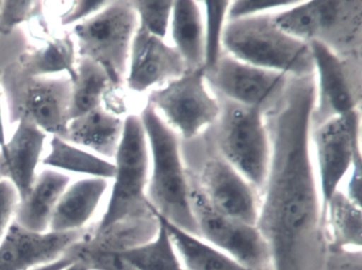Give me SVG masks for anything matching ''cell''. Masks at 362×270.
<instances>
[{
  "label": "cell",
  "mask_w": 362,
  "mask_h": 270,
  "mask_svg": "<svg viewBox=\"0 0 362 270\" xmlns=\"http://www.w3.org/2000/svg\"><path fill=\"white\" fill-rule=\"evenodd\" d=\"M315 75L289 77L264 109L271 142L256 227L271 270H329L321 194L311 152Z\"/></svg>",
  "instance_id": "cell-1"
},
{
  "label": "cell",
  "mask_w": 362,
  "mask_h": 270,
  "mask_svg": "<svg viewBox=\"0 0 362 270\" xmlns=\"http://www.w3.org/2000/svg\"><path fill=\"white\" fill-rule=\"evenodd\" d=\"M115 175L107 209L93 229L95 246L122 252L151 240L160 219L147 200L149 151L139 115L124 118V132L115 157Z\"/></svg>",
  "instance_id": "cell-2"
},
{
  "label": "cell",
  "mask_w": 362,
  "mask_h": 270,
  "mask_svg": "<svg viewBox=\"0 0 362 270\" xmlns=\"http://www.w3.org/2000/svg\"><path fill=\"white\" fill-rule=\"evenodd\" d=\"M139 116L149 151L148 202L158 216L199 236L181 139L150 105L145 104Z\"/></svg>",
  "instance_id": "cell-3"
},
{
  "label": "cell",
  "mask_w": 362,
  "mask_h": 270,
  "mask_svg": "<svg viewBox=\"0 0 362 270\" xmlns=\"http://www.w3.org/2000/svg\"><path fill=\"white\" fill-rule=\"evenodd\" d=\"M222 45L237 60L287 77L315 73L309 44L281 30L274 14L228 20Z\"/></svg>",
  "instance_id": "cell-4"
},
{
  "label": "cell",
  "mask_w": 362,
  "mask_h": 270,
  "mask_svg": "<svg viewBox=\"0 0 362 270\" xmlns=\"http://www.w3.org/2000/svg\"><path fill=\"white\" fill-rule=\"evenodd\" d=\"M188 179L216 211L255 225L260 193L214 147L209 135L181 141Z\"/></svg>",
  "instance_id": "cell-5"
},
{
  "label": "cell",
  "mask_w": 362,
  "mask_h": 270,
  "mask_svg": "<svg viewBox=\"0 0 362 270\" xmlns=\"http://www.w3.org/2000/svg\"><path fill=\"white\" fill-rule=\"evenodd\" d=\"M277 26L305 43L321 44L341 58L361 61L362 1H307L274 14Z\"/></svg>",
  "instance_id": "cell-6"
},
{
  "label": "cell",
  "mask_w": 362,
  "mask_h": 270,
  "mask_svg": "<svg viewBox=\"0 0 362 270\" xmlns=\"http://www.w3.org/2000/svg\"><path fill=\"white\" fill-rule=\"evenodd\" d=\"M219 101V117L207 135L218 153L260 193L271 158L264 109L243 106L224 99Z\"/></svg>",
  "instance_id": "cell-7"
},
{
  "label": "cell",
  "mask_w": 362,
  "mask_h": 270,
  "mask_svg": "<svg viewBox=\"0 0 362 270\" xmlns=\"http://www.w3.org/2000/svg\"><path fill=\"white\" fill-rule=\"evenodd\" d=\"M137 28L139 20L132 1H110L105 9L74 28L77 56L100 65L112 85L122 87Z\"/></svg>",
  "instance_id": "cell-8"
},
{
  "label": "cell",
  "mask_w": 362,
  "mask_h": 270,
  "mask_svg": "<svg viewBox=\"0 0 362 270\" xmlns=\"http://www.w3.org/2000/svg\"><path fill=\"white\" fill-rule=\"evenodd\" d=\"M150 105L181 141L198 138L219 117L220 101L205 79L204 68L190 69L185 75L147 94Z\"/></svg>",
  "instance_id": "cell-9"
},
{
  "label": "cell",
  "mask_w": 362,
  "mask_h": 270,
  "mask_svg": "<svg viewBox=\"0 0 362 270\" xmlns=\"http://www.w3.org/2000/svg\"><path fill=\"white\" fill-rule=\"evenodd\" d=\"M10 123L29 119L43 132L62 139L69 122L71 79L21 78L6 67L0 75Z\"/></svg>",
  "instance_id": "cell-10"
},
{
  "label": "cell",
  "mask_w": 362,
  "mask_h": 270,
  "mask_svg": "<svg viewBox=\"0 0 362 270\" xmlns=\"http://www.w3.org/2000/svg\"><path fill=\"white\" fill-rule=\"evenodd\" d=\"M361 111L311 128V152L322 208L340 189L354 161L361 157Z\"/></svg>",
  "instance_id": "cell-11"
},
{
  "label": "cell",
  "mask_w": 362,
  "mask_h": 270,
  "mask_svg": "<svg viewBox=\"0 0 362 270\" xmlns=\"http://www.w3.org/2000/svg\"><path fill=\"white\" fill-rule=\"evenodd\" d=\"M315 67V103L311 128L361 109V61L347 60L311 42Z\"/></svg>",
  "instance_id": "cell-12"
},
{
  "label": "cell",
  "mask_w": 362,
  "mask_h": 270,
  "mask_svg": "<svg viewBox=\"0 0 362 270\" xmlns=\"http://www.w3.org/2000/svg\"><path fill=\"white\" fill-rule=\"evenodd\" d=\"M188 181L199 238L247 267L271 270L268 246L257 227L218 212Z\"/></svg>",
  "instance_id": "cell-13"
},
{
  "label": "cell",
  "mask_w": 362,
  "mask_h": 270,
  "mask_svg": "<svg viewBox=\"0 0 362 270\" xmlns=\"http://www.w3.org/2000/svg\"><path fill=\"white\" fill-rule=\"evenodd\" d=\"M204 71L207 85L217 98L262 109L281 92L289 78L247 64L226 54L213 68Z\"/></svg>",
  "instance_id": "cell-14"
},
{
  "label": "cell",
  "mask_w": 362,
  "mask_h": 270,
  "mask_svg": "<svg viewBox=\"0 0 362 270\" xmlns=\"http://www.w3.org/2000/svg\"><path fill=\"white\" fill-rule=\"evenodd\" d=\"M187 64L167 39L150 35L139 26L129 56L126 84L134 94H150L185 75Z\"/></svg>",
  "instance_id": "cell-15"
},
{
  "label": "cell",
  "mask_w": 362,
  "mask_h": 270,
  "mask_svg": "<svg viewBox=\"0 0 362 270\" xmlns=\"http://www.w3.org/2000/svg\"><path fill=\"white\" fill-rule=\"evenodd\" d=\"M92 229L71 232L29 231L12 221L0 240V270H31L62 257Z\"/></svg>",
  "instance_id": "cell-16"
},
{
  "label": "cell",
  "mask_w": 362,
  "mask_h": 270,
  "mask_svg": "<svg viewBox=\"0 0 362 270\" xmlns=\"http://www.w3.org/2000/svg\"><path fill=\"white\" fill-rule=\"evenodd\" d=\"M45 139L46 133L37 124L22 119L10 140L0 147V180L10 181L20 200L26 197L37 178L35 171Z\"/></svg>",
  "instance_id": "cell-17"
},
{
  "label": "cell",
  "mask_w": 362,
  "mask_h": 270,
  "mask_svg": "<svg viewBox=\"0 0 362 270\" xmlns=\"http://www.w3.org/2000/svg\"><path fill=\"white\" fill-rule=\"evenodd\" d=\"M71 183V177L54 170L37 175L30 192L18 202L13 221L29 231H49L57 204Z\"/></svg>",
  "instance_id": "cell-18"
},
{
  "label": "cell",
  "mask_w": 362,
  "mask_h": 270,
  "mask_svg": "<svg viewBox=\"0 0 362 270\" xmlns=\"http://www.w3.org/2000/svg\"><path fill=\"white\" fill-rule=\"evenodd\" d=\"M107 187V179L99 177L81 179L69 185L54 209L49 231L71 232L86 228Z\"/></svg>",
  "instance_id": "cell-19"
},
{
  "label": "cell",
  "mask_w": 362,
  "mask_h": 270,
  "mask_svg": "<svg viewBox=\"0 0 362 270\" xmlns=\"http://www.w3.org/2000/svg\"><path fill=\"white\" fill-rule=\"evenodd\" d=\"M168 42L188 68H204V16L201 1H173Z\"/></svg>",
  "instance_id": "cell-20"
},
{
  "label": "cell",
  "mask_w": 362,
  "mask_h": 270,
  "mask_svg": "<svg viewBox=\"0 0 362 270\" xmlns=\"http://www.w3.org/2000/svg\"><path fill=\"white\" fill-rule=\"evenodd\" d=\"M124 119L103 105L69 122L63 140L82 145L105 158H114L124 132Z\"/></svg>",
  "instance_id": "cell-21"
},
{
  "label": "cell",
  "mask_w": 362,
  "mask_h": 270,
  "mask_svg": "<svg viewBox=\"0 0 362 270\" xmlns=\"http://www.w3.org/2000/svg\"><path fill=\"white\" fill-rule=\"evenodd\" d=\"M75 42L69 35L46 42L44 47L22 54L7 68L21 78H44L66 73L73 80L77 63Z\"/></svg>",
  "instance_id": "cell-22"
},
{
  "label": "cell",
  "mask_w": 362,
  "mask_h": 270,
  "mask_svg": "<svg viewBox=\"0 0 362 270\" xmlns=\"http://www.w3.org/2000/svg\"><path fill=\"white\" fill-rule=\"evenodd\" d=\"M324 231L329 252L362 250V207L337 190L324 209Z\"/></svg>",
  "instance_id": "cell-23"
},
{
  "label": "cell",
  "mask_w": 362,
  "mask_h": 270,
  "mask_svg": "<svg viewBox=\"0 0 362 270\" xmlns=\"http://www.w3.org/2000/svg\"><path fill=\"white\" fill-rule=\"evenodd\" d=\"M158 215V214H156ZM160 217V216H158ZM162 219L185 270H255L211 246L199 236L188 233Z\"/></svg>",
  "instance_id": "cell-24"
},
{
  "label": "cell",
  "mask_w": 362,
  "mask_h": 270,
  "mask_svg": "<svg viewBox=\"0 0 362 270\" xmlns=\"http://www.w3.org/2000/svg\"><path fill=\"white\" fill-rule=\"evenodd\" d=\"M71 103L69 121L86 115L103 105V97L112 85L105 69L94 61L78 58L76 75L71 80Z\"/></svg>",
  "instance_id": "cell-25"
},
{
  "label": "cell",
  "mask_w": 362,
  "mask_h": 270,
  "mask_svg": "<svg viewBox=\"0 0 362 270\" xmlns=\"http://www.w3.org/2000/svg\"><path fill=\"white\" fill-rule=\"evenodd\" d=\"M43 164L69 172L82 173L99 178L113 179L115 164L94 154L82 151L59 137L54 136L50 152L43 159Z\"/></svg>",
  "instance_id": "cell-26"
},
{
  "label": "cell",
  "mask_w": 362,
  "mask_h": 270,
  "mask_svg": "<svg viewBox=\"0 0 362 270\" xmlns=\"http://www.w3.org/2000/svg\"><path fill=\"white\" fill-rule=\"evenodd\" d=\"M158 219L160 229L151 240L122 251L120 255L135 270H185L168 230Z\"/></svg>",
  "instance_id": "cell-27"
},
{
  "label": "cell",
  "mask_w": 362,
  "mask_h": 270,
  "mask_svg": "<svg viewBox=\"0 0 362 270\" xmlns=\"http://www.w3.org/2000/svg\"><path fill=\"white\" fill-rule=\"evenodd\" d=\"M228 1H201L204 16V70L213 68L223 56V35L228 24Z\"/></svg>",
  "instance_id": "cell-28"
},
{
  "label": "cell",
  "mask_w": 362,
  "mask_h": 270,
  "mask_svg": "<svg viewBox=\"0 0 362 270\" xmlns=\"http://www.w3.org/2000/svg\"><path fill=\"white\" fill-rule=\"evenodd\" d=\"M139 26L154 37L168 41L173 1H132Z\"/></svg>",
  "instance_id": "cell-29"
},
{
  "label": "cell",
  "mask_w": 362,
  "mask_h": 270,
  "mask_svg": "<svg viewBox=\"0 0 362 270\" xmlns=\"http://www.w3.org/2000/svg\"><path fill=\"white\" fill-rule=\"evenodd\" d=\"M40 1H0V35H9L18 25L42 14Z\"/></svg>",
  "instance_id": "cell-30"
},
{
  "label": "cell",
  "mask_w": 362,
  "mask_h": 270,
  "mask_svg": "<svg viewBox=\"0 0 362 270\" xmlns=\"http://www.w3.org/2000/svg\"><path fill=\"white\" fill-rule=\"evenodd\" d=\"M298 0H236L230 1L228 20L275 14L296 5Z\"/></svg>",
  "instance_id": "cell-31"
},
{
  "label": "cell",
  "mask_w": 362,
  "mask_h": 270,
  "mask_svg": "<svg viewBox=\"0 0 362 270\" xmlns=\"http://www.w3.org/2000/svg\"><path fill=\"white\" fill-rule=\"evenodd\" d=\"M20 195L10 181L0 180V240L14 219Z\"/></svg>",
  "instance_id": "cell-32"
},
{
  "label": "cell",
  "mask_w": 362,
  "mask_h": 270,
  "mask_svg": "<svg viewBox=\"0 0 362 270\" xmlns=\"http://www.w3.org/2000/svg\"><path fill=\"white\" fill-rule=\"evenodd\" d=\"M109 3L110 1H74L71 4V8L61 16V24L62 26H69L77 22L79 24L80 20L83 22L105 9Z\"/></svg>",
  "instance_id": "cell-33"
},
{
  "label": "cell",
  "mask_w": 362,
  "mask_h": 270,
  "mask_svg": "<svg viewBox=\"0 0 362 270\" xmlns=\"http://www.w3.org/2000/svg\"><path fill=\"white\" fill-rule=\"evenodd\" d=\"M362 157L357 158L349 168L341 185L340 190L347 198L357 206H361V166Z\"/></svg>",
  "instance_id": "cell-34"
},
{
  "label": "cell",
  "mask_w": 362,
  "mask_h": 270,
  "mask_svg": "<svg viewBox=\"0 0 362 270\" xmlns=\"http://www.w3.org/2000/svg\"><path fill=\"white\" fill-rule=\"evenodd\" d=\"M329 270H362V250L329 252Z\"/></svg>",
  "instance_id": "cell-35"
},
{
  "label": "cell",
  "mask_w": 362,
  "mask_h": 270,
  "mask_svg": "<svg viewBox=\"0 0 362 270\" xmlns=\"http://www.w3.org/2000/svg\"><path fill=\"white\" fill-rule=\"evenodd\" d=\"M75 262H77L75 257H74L71 253L66 252L62 257L57 259V261L44 264V265L33 268V269L31 270H65L66 268H69V266L73 265Z\"/></svg>",
  "instance_id": "cell-36"
},
{
  "label": "cell",
  "mask_w": 362,
  "mask_h": 270,
  "mask_svg": "<svg viewBox=\"0 0 362 270\" xmlns=\"http://www.w3.org/2000/svg\"><path fill=\"white\" fill-rule=\"evenodd\" d=\"M5 124H4L3 109H1V101H0V147L6 143Z\"/></svg>",
  "instance_id": "cell-37"
},
{
  "label": "cell",
  "mask_w": 362,
  "mask_h": 270,
  "mask_svg": "<svg viewBox=\"0 0 362 270\" xmlns=\"http://www.w3.org/2000/svg\"><path fill=\"white\" fill-rule=\"evenodd\" d=\"M65 270H88L86 268V266L84 264H82L81 262H75L73 265L69 266V268H66Z\"/></svg>",
  "instance_id": "cell-38"
}]
</instances>
